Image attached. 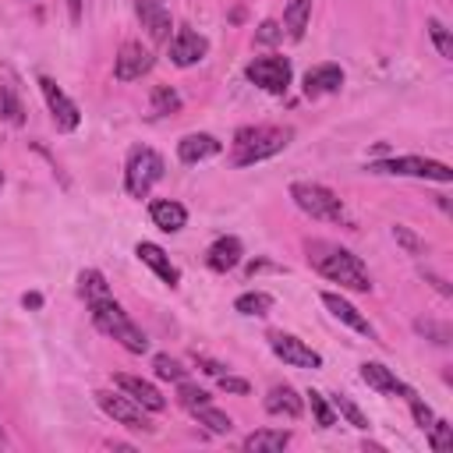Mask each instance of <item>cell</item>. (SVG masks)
Masks as SVG:
<instances>
[{
    "mask_svg": "<svg viewBox=\"0 0 453 453\" xmlns=\"http://www.w3.org/2000/svg\"><path fill=\"white\" fill-rule=\"evenodd\" d=\"M308 262H311L326 280H333V283H340V287H347V290H361V294L372 290V280H368L365 262H361L354 251H347V248L315 241V244H308Z\"/></svg>",
    "mask_w": 453,
    "mask_h": 453,
    "instance_id": "1",
    "label": "cell"
},
{
    "mask_svg": "<svg viewBox=\"0 0 453 453\" xmlns=\"http://www.w3.org/2000/svg\"><path fill=\"white\" fill-rule=\"evenodd\" d=\"M294 131L290 127H269V124H258V127H241L234 134V163L237 166H251L258 159H269L276 152H283L290 145Z\"/></svg>",
    "mask_w": 453,
    "mask_h": 453,
    "instance_id": "2",
    "label": "cell"
},
{
    "mask_svg": "<svg viewBox=\"0 0 453 453\" xmlns=\"http://www.w3.org/2000/svg\"><path fill=\"white\" fill-rule=\"evenodd\" d=\"M88 308H92V322H96L106 336H113L124 350H131V354H145V350H149V336L127 319V311H124L113 297L88 301Z\"/></svg>",
    "mask_w": 453,
    "mask_h": 453,
    "instance_id": "3",
    "label": "cell"
},
{
    "mask_svg": "<svg viewBox=\"0 0 453 453\" xmlns=\"http://www.w3.org/2000/svg\"><path fill=\"white\" fill-rule=\"evenodd\" d=\"M290 198L301 212H308L311 219H322V223H347V212H343V202L326 188V184H315V180H294L290 184Z\"/></svg>",
    "mask_w": 453,
    "mask_h": 453,
    "instance_id": "4",
    "label": "cell"
},
{
    "mask_svg": "<svg viewBox=\"0 0 453 453\" xmlns=\"http://www.w3.org/2000/svg\"><path fill=\"white\" fill-rule=\"evenodd\" d=\"M163 177V156L156 149H131L127 166H124V188L134 198H145L152 191V184Z\"/></svg>",
    "mask_w": 453,
    "mask_h": 453,
    "instance_id": "5",
    "label": "cell"
},
{
    "mask_svg": "<svg viewBox=\"0 0 453 453\" xmlns=\"http://www.w3.org/2000/svg\"><path fill=\"white\" fill-rule=\"evenodd\" d=\"M372 173H400V177H428L439 184L453 180V170L439 159H421V156H393V159H379L368 166Z\"/></svg>",
    "mask_w": 453,
    "mask_h": 453,
    "instance_id": "6",
    "label": "cell"
},
{
    "mask_svg": "<svg viewBox=\"0 0 453 453\" xmlns=\"http://www.w3.org/2000/svg\"><path fill=\"white\" fill-rule=\"evenodd\" d=\"M244 74H248L251 85H258L262 92H273V96H283L290 88V78H294L287 57H255L244 67Z\"/></svg>",
    "mask_w": 453,
    "mask_h": 453,
    "instance_id": "7",
    "label": "cell"
},
{
    "mask_svg": "<svg viewBox=\"0 0 453 453\" xmlns=\"http://www.w3.org/2000/svg\"><path fill=\"white\" fill-rule=\"evenodd\" d=\"M96 403L113 418V421H120L124 428H134V432H152L156 425L142 414V403H134L127 393L120 396V393H110V389H99L96 393Z\"/></svg>",
    "mask_w": 453,
    "mask_h": 453,
    "instance_id": "8",
    "label": "cell"
},
{
    "mask_svg": "<svg viewBox=\"0 0 453 453\" xmlns=\"http://www.w3.org/2000/svg\"><path fill=\"white\" fill-rule=\"evenodd\" d=\"M269 347H273V354L283 365H294V368H322V357L304 340H297L290 333H269Z\"/></svg>",
    "mask_w": 453,
    "mask_h": 453,
    "instance_id": "9",
    "label": "cell"
},
{
    "mask_svg": "<svg viewBox=\"0 0 453 453\" xmlns=\"http://www.w3.org/2000/svg\"><path fill=\"white\" fill-rule=\"evenodd\" d=\"M39 88H42V96H46V106H50V117H53V124H57V131H74L78 124H81V113H78V106L57 88V81L53 78H39Z\"/></svg>",
    "mask_w": 453,
    "mask_h": 453,
    "instance_id": "10",
    "label": "cell"
},
{
    "mask_svg": "<svg viewBox=\"0 0 453 453\" xmlns=\"http://www.w3.org/2000/svg\"><path fill=\"white\" fill-rule=\"evenodd\" d=\"M149 67H152V53H149L142 42H134V39H127V42L117 50V57H113V78H117V81H134V78H142Z\"/></svg>",
    "mask_w": 453,
    "mask_h": 453,
    "instance_id": "11",
    "label": "cell"
},
{
    "mask_svg": "<svg viewBox=\"0 0 453 453\" xmlns=\"http://www.w3.org/2000/svg\"><path fill=\"white\" fill-rule=\"evenodd\" d=\"M205 53H209V39L205 35H198L195 28H177L173 32V39H170V64L191 67V64L205 60Z\"/></svg>",
    "mask_w": 453,
    "mask_h": 453,
    "instance_id": "12",
    "label": "cell"
},
{
    "mask_svg": "<svg viewBox=\"0 0 453 453\" xmlns=\"http://www.w3.org/2000/svg\"><path fill=\"white\" fill-rule=\"evenodd\" d=\"M134 14H138L142 28L149 32V39H156V42H166L170 39L173 21H170V11L159 0H134Z\"/></svg>",
    "mask_w": 453,
    "mask_h": 453,
    "instance_id": "13",
    "label": "cell"
},
{
    "mask_svg": "<svg viewBox=\"0 0 453 453\" xmlns=\"http://www.w3.org/2000/svg\"><path fill=\"white\" fill-rule=\"evenodd\" d=\"M134 255L166 283V287H177L180 283V269L170 262V255L159 248V244H152V241H138V248H134Z\"/></svg>",
    "mask_w": 453,
    "mask_h": 453,
    "instance_id": "14",
    "label": "cell"
},
{
    "mask_svg": "<svg viewBox=\"0 0 453 453\" xmlns=\"http://www.w3.org/2000/svg\"><path fill=\"white\" fill-rule=\"evenodd\" d=\"M113 382H117L120 393H127V396H131L134 403H142L145 411H163V407H166V396H163L152 382H145V379H138V375H117Z\"/></svg>",
    "mask_w": 453,
    "mask_h": 453,
    "instance_id": "15",
    "label": "cell"
},
{
    "mask_svg": "<svg viewBox=\"0 0 453 453\" xmlns=\"http://www.w3.org/2000/svg\"><path fill=\"white\" fill-rule=\"evenodd\" d=\"M322 304L333 311V319H340L343 326H350L354 333H361V336H368V340H375V326L350 304V301H343L340 294H322Z\"/></svg>",
    "mask_w": 453,
    "mask_h": 453,
    "instance_id": "16",
    "label": "cell"
},
{
    "mask_svg": "<svg viewBox=\"0 0 453 453\" xmlns=\"http://www.w3.org/2000/svg\"><path fill=\"white\" fill-rule=\"evenodd\" d=\"M340 85H343L340 64H319V67H311V71L304 74V96H308V99L329 96V92H336Z\"/></svg>",
    "mask_w": 453,
    "mask_h": 453,
    "instance_id": "17",
    "label": "cell"
},
{
    "mask_svg": "<svg viewBox=\"0 0 453 453\" xmlns=\"http://www.w3.org/2000/svg\"><path fill=\"white\" fill-rule=\"evenodd\" d=\"M361 379L372 386V389H379V393H400V396H414V389L407 386V382H400L386 365H379V361H365L361 365Z\"/></svg>",
    "mask_w": 453,
    "mask_h": 453,
    "instance_id": "18",
    "label": "cell"
},
{
    "mask_svg": "<svg viewBox=\"0 0 453 453\" xmlns=\"http://www.w3.org/2000/svg\"><path fill=\"white\" fill-rule=\"evenodd\" d=\"M223 145L212 138V134H205V131H198V134H184L180 142H177V156H180V163H202V159H209V156H216Z\"/></svg>",
    "mask_w": 453,
    "mask_h": 453,
    "instance_id": "19",
    "label": "cell"
},
{
    "mask_svg": "<svg viewBox=\"0 0 453 453\" xmlns=\"http://www.w3.org/2000/svg\"><path fill=\"white\" fill-rule=\"evenodd\" d=\"M149 216H152V223H156L159 230H166V234H177V230L188 223V209H184L180 202H170V198L152 202V205H149Z\"/></svg>",
    "mask_w": 453,
    "mask_h": 453,
    "instance_id": "20",
    "label": "cell"
},
{
    "mask_svg": "<svg viewBox=\"0 0 453 453\" xmlns=\"http://www.w3.org/2000/svg\"><path fill=\"white\" fill-rule=\"evenodd\" d=\"M265 411L269 414H283V418H301V411H304V403H301V396L294 393V386H273L269 393H265Z\"/></svg>",
    "mask_w": 453,
    "mask_h": 453,
    "instance_id": "21",
    "label": "cell"
},
{
    "mask_svg": "<svg viewBox=\"0 0 453 453\" xmlns=\"http://www.w3.org/2000/svg\"><path fill=\"white\" fill-rule=\"evenodd\" d=\"M205 262H209V269H216V273H230V269L241 262V241H237V237H219V241L209 248Z\"/></svg>",
    "mask_w": 453,
    "mask_h": 453,
    "instance_id": "22",
    "label": "cell"
},
{
    "mask_svg": "<svg viewBox=\"0 0 453 453\" xmlns=\"http://www.w3.org/2000/svg\"><path fill=\"white\" fill-rule=\"evenodd\" d=\"M287 446H290V432H283V428H258L244 439L248 453H280Z\"/></svg>",
    "mask_w": 453,
    "mask_h": 453,
    "instance_id": "23",
    "label": "cell"
},
{
    "mask_svg": "<svg viewBox=\"0 0 453 453\" xmlns=\"http://www.w3.org/2000/svg\"><path fill=\"white\" fill-rule=\"evenodd\" d=\"M308 18H311V0H287V7H283V28H287L290 39H301L304 35Z\"/></svg>",
    "mask_w": 453,
    "mask_h": 453,
    "instance_id": "24",
    "label": "cell"
},
{
    "mask_svg": "<svg viewBox=\"0 0 453 453\" xmlns=\"http://www.w3.org/2000/svg\"><path fill=\"white\" fill-rule=\"evenodd\" d=\"M78 294L85 301H99V297H110V287H106V276L99 269H81L78 273Z\"/></svg>",
    "mask_w": 453,
    "mask_h": 453,
    "instance_id": "25",
    "label": "cell"
},
{
    "mask_svg": "<svg viewBox=\"0 0 453 453\" xmlns=\"http://www.w3.org/2000/svg\"><path fill=\"white\" fill-rule=\"evenodd\" d=\"M333 411H336L340 418H347V425H354L357 432H368V428H372L368 414H365L350 396H343V393H333Z\"/></svg>",
    "mask_w": 453,
    "mask_h": 453,
    "instance_id": "26",
    "label": "cell"
},
{
    "mask_svg": "<svg viewBox=\"0 0 453 453\" xmlns=\"http://www.w3.org/2000/svg\"><path fill=\"white\" fill-rule=\"evenodd\" d=\"M234 308H237L241 315H269L273 297H269L265 290H248V294H241V297L234 301Z\"/></svg>",
    "mask_w": 453,
    "mask_h": 453,
    "instance_id": "27",
    "label": "cell"
},
{
    "mask_svg": "<svg viewBox=\"0 0 453 453\" xmlns=\"http://www.w3.org/2000/svg\"><path fill=\"white\" fill-rule=\"evenodd\" d=\"M191 414H195V418H198V421H202V425H205L209 432H216V435H226V432L234 428V421H230V418H226L223 411H216V407H209V403H202V407H195Z\"/></svg>",
    "mask_w": 453,
    "mask_h": 453,
    "instance_id": "28",
    "label": "cell"
},
{
    "mask_svg": "<svg viewBox=\"0 0 453 453\" xmlns=\"http://www.w3.org/2000/svg\"><path fill=\"white\" fill-rule=\"evenodd\" d=\"M0 117L7 124H21L25 120V106H21V99L14 96L11 85H0Z\"/></svg>",
    "mask_w": 453,
    "mask_h": 453,
    "instance_id": "29",
    "label": "cell"
},
{
    "mask_svg": "<svg viewBox=\"0 0 453 453\" xmlns=\"http://www.w3.org/2000/svg\"><path fill=\"white\" fill-rule=\"evenodd\" d=\"M308 403H311V414H315L319 428H333L336 425V411H333V403L319 389H308Z\"/></svg>",
    "mask_w": 453,
    "mask_h": 453,
    "instance_id": "30",
    "label": "cell"
},
{
    "mask_svg": "<svg viewBox=\"0 0 453 453\" xmlns=\"http://www.w3.org/2000/svg\"><path fill=\"white\" fill-rule=\"evenodd\" d=\"M177 106H180V96H177L170 85H156V88H152V117L173 113Z\"/></svg>",
    "mask_w": 453,
    "mask_h": 453,
    "instance_id": "31",
    "label": "cell"
},
{
    "mask_svg": "<svg viewBox=\"0 0 453 453\" xmlns=\"http://www.w3.org/2000/svg\"><path fill=\"white\" fill-rule=\"evenodd\" d=\"M425 432H428V446H432L435 453H446V449L453 446V425H449V421H439V418H435Z\"/></svg>",
    "mask_w": 453,
    "mask_h": 453,
    "instance_id": "32",
    "label": "cell"
},
{
    "mask_svg": "<svg viewBox=\"0 0 453 453\" xmlns=\"http://www.w3.org/2000/svg\"><path fill=\"white\" fill-rule=\"evenodd\" d=\"M428 35H432V42H435L439 57L453 60V35H449V28H446L439 18H428Z\"/></svg>",
    "mask_w": 453,
    "mask_h": 453,
    "instance_id": "33",
    "label": "cell"
},
{
    "mask_svg": "<svg viewBox=\"0 0 453 453\" xmlns=\"http://www.w3.org/2000/svg\"><path fill=\"white\" fill-rule=\"evenodd\" d=\"M152 368H156L159 379H170V382H180V379L188 375V368H184L177 357H170V354H156V357H152Z\"/></svg>",
    "mask_w": 453,
    "mask_h": 453,
    "instance_id": "34",
    "label": "cell"
},
{
    "mask_svg": "<svg viewBox=\"0 0 453 453\" xmlns=\"http://www.w3.org/2000/svg\"><path fill=\"white\" fill-rule=\"evenodd\" d=\"M393 241H396L407 255H421V251H425V241H421L411 226H403V223H396V226H393Z\"/></svg>",
    "mask_w": 453,
    "mask_h": 453,
    "instance_id": "35",
    "label": "cell"
},
{
    "mask_svg": "<svg viewBox=\"0 0 453 453\" xmlns=\"http://www.w3.org/2000/svg\"><path fill=\"white\" fill-rule=\"evenodd\" d=\"M177 396H180V403H184L188 411H195V407L209 403V393H205V389H198V386H191V382H184V379H180V389H177Z\"/></svg>",
    "mask_w": 453,
    "mask_h": 453,
    "instance_id": "36",
    "label": "cell"
},
{
    "mask_svg": "<svg viewBox=\"0 0 453 453\" xmlns=\"http://www.w3.org/2000/svg\"><path fill=\"white\" fill-rule=\"evenodd\" d=\"M418 333L432 336V343H439V347L449 343V326H442V322H428V319H421V322H418Z\"/></svg>",
    "mask_w": 453,
    "mask_h": 453,
    "instance_id": "37",
    "label": "cell"
},
{
    "mask_svg": "<svg viewBox=\"0 0 453 453\" xmlns=\"http://www.w3.org/2000/svg\"><path fill=\"white\" fill-rule=\"evenodd\" d=\"M411 400V414H414V421H418V428H428L432 421H435V414H432V407L428 403H421V400H414V396H407Z\"/></svg>",
    "mask_w": 453,
    "mask_h": 453,
    "instance_id": "38",
    "label": "cell"
},
{
    "mask_svg": "<svg viewBox=\"0 0 453 453\" xmlns=\"http://www.w3.org/2000/svg\"><path fill=\"white\" fill-rule=\"evenodd\" d=\"M255 39H258V42H276V39H283V28H280L276 21H262L258 32H255Z\"/></svg>",
    "mask_w": 453,
    "mask_h": 453,
    "instance_id": "39",
    "label": "cell"
},
{
    "mask_svg": "<svg viewBox=\"0 0 453 453\" xmlns=\"http://www.w3.org/2000/svg\"><path fill=\"white\" fill-rule=\"evenodd\" d=\"M216 379H219V389H226V393H241V396H244V393L251 389L244 379H237V375H226V372H223V375H216Z\"/></svg>",
    "mask_w": 453,
    "mask_h": 453,
    "instance_id": "40",
    "label": "cell"
},
{
    "mask_svg": "<svg viewBox=\"0 0 453 453\" xmlns=\"http://www.w3.org/2000/svg\"><path fill=\"white\" fill-rule=\"evenodd\" d=\"M195 361H198V365H202V372H209V375H223V372H226L219 361H209V357H202V354H195Z\"/></svg>",
    "mask_w": 453,
    "mask_h": 453,
    "instance_id": "41",
    "label": "cell"
},
{
    "mask_svg": "<svg viewBox=\"0 0 453 453\" xmlns=\"http://www.w3.org/2000/svg\"><path fill=\"white\" fill-rule=\"evenodd\" d=\"M425 280H428V283H432V287H435V290H439V294H442V297H449V294H453V287H449V283H446V280H439V276H435V273H425Z\"/></svg>",
    "mask_w": 453,
    "mask_h": 453,
    "instance_id": "42",
    "label": "cell"
},
{
    "mask_svg": "<svg viewBox=\"0 0 453 453\" xmlns=\"http://www.w3.org/2000/svg\"><path fill=\"white\" fill-rule=\"evenodd\" d=\"M67 18L71 25H81V0H67Z\"/></svg>",
    "mask_w": 453,
    "mask_h": 453,
    "instance_id": "43",
    "label": "cell"
},
{
    "mask_svg": "<svg viewBox=\"0 0 453 453\" xmlns=\"http://www.w3.org/2000/svg\"><path fill=\"white\" fill-rule=\"evenodd\" d=\"M21 304L25 308H42V294H35V290L32 294H21Z\"/></svg>",
    "mask_w": 453,
    "mask_h": 453,
    "instance_id": "44",
    "label": "cell"
},
{
    "mask_svg": "<svg viewBox=\"0 0 453 453\" xmlns=\"http://www.w3.org/2000/svg\"><path fill=\"white\" fill-rule=\"evenodd\" d=\"M4 446H7V439H4V428H0V449H4Z\"/></svg>",
    "mask_w": 453,
    "mask_h": 453,
    "instance_id": "45",
    "label": "cell"
},
{
    "mask_svg": "<svg viewBox=\"0 0 453 453\" xmlns=\"http://www.w3.org/2000/svg\"><path fill=\"white\" fill-rule=\"evenodd\" d=\"M0 184H4V170H0Z\"/></svg>",
    "mask_w": 453,
    "mask_h": 453,
    "instance_id": "46",
    "label": "cell"
}]
</instances>
